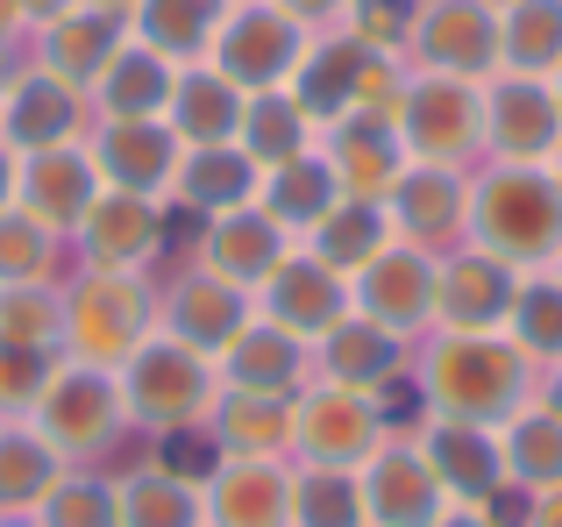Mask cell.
Returning <instances> with one entry per match:
<instances>
[{
  "instance_id": "6da1fadb",
  "label": "cell",
  "mask_w": 562,
  "mask_h": 527,
  "mask_svg": "<svg viewBox=\"0 0 562 527\" xmlns=\"http://www.w3.org/2000/svg\"><path fill=\"white\" fill-rule=\"evenodd\" d=\"M470 228L498 264L527 271V264H549L562 250V179H549L541 165H498L477 179L470 193Z\"/></svg>"
},
{
  "instance_id": "7a4b0ae2",
  "label": "cell",
  "mask_w": 562,
  "mask_h": 527,
  "mask_svg": "<svg viewBox=\"0 0 562 527\" xmlns=\"http://www.w3.org/2000/svg\"><path fill=\"white\" fill-rule=\"evenodd\" d=\"M420 392H427V406H441L449 421L492 428V421H513L527 406L535 378H527V357L513 343H498V335H449V343H435V357H427Z\"/></svg>"
},
{
  "instance_id": "3957f363",
  "label": "cell",
  "mask_w": 562,
  "mask_h": 527,
  "mask_svg": "<svg viewBox=\"0 0 562 527\" xmlns=\"http://www.w3.org/2000/svg\"><path fill=\"white\" fill-rule=\"evenodd\" d=\"M114 385H122L128 421H143V428H192L214 406V357L157 335V343H143L128 357V378H114Z\"/></svg>"
},
{
  "instance_id": "277c9868",
  "label": "cell",
  "mask_w": 562,
  "mask_h": 527,
  "mask_svg": "<svg viewBox=\"0 0 562 527\" xmlns=\"http://www.w3.org/2000/svg\"><path fill=\"white\" fill-rule=\"evenodd\" d=\"M65 343L93 371L128 363L150 343V292H143V278L136 271H86V285L65 306Z\"/></svg>"
},
{
  "instance_id": "5b68a950",
  "label": "cell",
  "mask_w": 562,
  "mask_h": 527,
  "mask_svg": "<svg viewBox=\"0 0 562 527\" xmlns=\"http://www.w3.org/2000/svg\"><path fill=\"white\" fill-rule=\"evenodd\" d=\"M392 128H398V143H406L413 165H441V171H449L456 157H470L484 143V93L470 79H441V71H427L420 86L398 93Z\"/></svg>"
},
{
  "instance_id": "8992f818",
  "label": "cell",
  "mask_w": 562,
  "mask_h": 527,
  "mask_svg": "<svg viewBox=\"0 0 562 527\" xmlns=\"http://www.w3.org/2000/svg\"><path fill=\"white\" fill-rule=\"evenodd\" d=\"M122 421H128L122 385H114L108 371H93V363H65V371H50V385H43V400H36V435L57 449V457L108 449L114 435H122Z\"/></svg>"
},
{
  "instance_id": "52a82bcc",
  "label": "cell",
  "mask_w": 562,
  "mask_h": 527,
  "mask_svg": "<svg viewBox=\"0 0 562 527\" xmlns=\"http://www.w3.org/2000/svg\"><path fill=\"white\" fill-rule=\"evenodd\" d=\"M300 57H306V36L285 8H235L214 29V71L243 93H278Z\"/></svg>"
},
{
  "instance_id": "ba28073f",
  "label": "cell",
  "mask_w": 562,
  "mask_h": 527,
  "mask_svg": "<svg viewBox=\"0 0 562 527\" xmlns=\"http://www.w3.org/2000/svg\"><path fill=\"white\" fill-rule=\"evenodd\" d=\"M292 442L314 457V471H349V463H371L384 449L378 428V406L371 392H349V385H321L292 406Z\"/></svg>"
},
{
  "instance_id": "9c48e42d",
  "label": "cell",
  "mask_w": 562,
  "mask_h": 527,
  "mask_svg": "<svg viewBox=\"0 0 562 527\" xmlns=\"http://www.w3.org/2000/svg\"><path fill=\"white\" fill-rule=\"evenodd\" d=\"M484 143L498 150V165H541L562 150V100L549 79H513L484 86Z\"/></svg>"
},
{
  "instance_id": "30bf717a",
  "label": "cell",
  "mask_w": 562,
  "mask_h": 527,
  "mask_svg": "<svg viewBox=\"0 0 562 527\" xmlns=\"http://www.w3.org/2000/svg\"><path fill=\"white\" fill-rule=\"evenodd\" d=\"M14 193H22L29 222L57 236V228H79L86 208L100 200V165L79 143H43V150H29L22 165H14Z\"/></svg>"
},
{
  "instance_id": "8fae6325",
  "label": "cell",
  "mask_w": 562,
  "mask_h": 527,
  "mask_svg": "<svg viewBox=\"0 0 562 527\" xmlns=\"http://www.w3.org/2000/svg\"><path fill=\"white\" fill-rule=\"evenodd\" d=\"M263 321L285 328L292 343H321L335 321H349V278H335L321 257H278L271 278H263Z\"/></svg>"
},
{
  "instance_id": "7c38bea8",
  "label": "cell",
  "mask_w": 562,
  "mask_h": 527,
  "mask_svg": "<svg viewBox=\"0 0 562 527\" xmlns=\"http://www.w3.org/2000/svg\"><path fill=\"white\" fill-rule=\"evenodd\" d=\"M413 43L441 79H484L498 65V8L492 0H435L413 14Z\"/></svg>"
},
{
  "instance_id": "4fadbf2b",
  "label": "cell",
  "mask_w": 562,
  "mask_h": 527,
  "mask_svg": "<svg viewBox=\"0 0 562 527\" xmlns=\"http://www.w3.org/2000/svg\"><path fill=\"white\" fill-rule=\"evenodd\" d=\"M513 292H520V271L492 250L435 264V321L449 335H498V321L513 314Z\"/></svg>"
},
{
  "instance_id": "5bb4252c",
  "label": "cell",
  "mask_w": 562,
  "mask_h": 527,
  "mask_svg": "<svg viewBox=\"0 0 562 527\" xmlns=\"http://www.w3.org/2000/svg\"><path fill=\"white\" fill-rule=\"evenodd\" d=\"M427 471H435L441 500L449 506H484L506 492V449H498L492 428H477V421H435L420 442Z\"/></svg>"
},
{
  "instance_id": "9a60e30c",
  "label": "cell",
  "mask_w": 562,
  "mask_h": 527,
  "mask_svg": "<svg viewBox=\"0 0 562 527\" xmlns=\"http://www.w3.org/2000/svg\"><path fill=\"white\" fill-rule=\"evenodd\" d=\"M349 306L363 321H378L384 335H406L420 321H435V264L420 250H378L349 278Z\"/></svg>"
},
{
  "instance_id": "2e32d148",
  "label": "cell",
  "mask_w": 562,
  "mask_h": 527,
  "mask_svg": "<svg viewBox=\"0 0 562 527\" xmlns=\"http://www.w3.org/2000/svg\"><path fill=\"white\" fill-rule=\"evenodd\" d=\"M328 171L342 186V200H384L398 179H406V143L384 114H342L328 128Z\"/></svg>"
},
{
  "instance_id": "e0dca14e",
  "label": "cell",
  "mask_w": 562,
  "mask_h": 527,
  "mask_svg": "<svg viewBox=\"0 0 562 527\" xmlns=\"http://www.w3.org/2000/svg\"><path fill=\"white\" fill-rule=\"evenodd\" d=\"M363 520L371 527H435L449 514V500H441L435 471H427L420 449H378L371 463H363Z\"/></svg>"
},
{
  "instance_id": "ac0fdd59",
  "label": "cell",
  "mask_w": 562,
  "mask_h": 527,
  "mask_svg": "<svg viewBox=\"0 0 562 527\" xmlns=\"http://www.w3.org/2000/svg\"><path fill=\"white\" fill-rule=\"evenodd\" d=\"M86 236V264L93 271H136L143 257H157V236H165V208L150 193H100L79 222Z\"/></svg>"
},
{
  "instance_id": "d6986e66",
  "label": "cell",
  "mask_w": 562,
  "mask_h": 527,
  "mask_svg": "<svg viewBox=\"0 0 562 527\" xmlns=\"http://www.w3.org/2000/svg\"><path fill=\"white\" fill-rule=\"evenodd\" d=\"M200 492L214 527H292V478L271 457H228Z\"/></svg>"
},
{
  "instance_id": "ffe728a7",
  "label": "cell",
  "mask_w": 562,
  "mask_h": 527,
  "mask_svg": "<svg viewBox=\"0 0 562 527\" xmlns=\"http://www.w3.org/2000/svg\"><path fill=\"white\" fill-rule=\"evenodd\" d=\"M165 328H171V343L200 349V357H221L249 328V300H243V285H228L214 271H186L165 300Z\"/></svg>"
},
{
  "instance_id": "44dd1931",
  "label": "cell",
  "mask_w": 562,
  "mask_h": 527,
  "mask_svg": "<svg viewBox=\"0 0 562 527\" xmlns=\"http://www.w3.org/2000/svg\"><path fill=\"white\" fill-rule=\"evenodd\" d=\"M179 157L186 143L171 136V122H108V136L93 143L100 179H114L122 193H150V200L179 179Z\"/></svg>"
},
{
  "instance_id": "7402d4cb",
  "label": "cell",
  "mask_w": 562,
  "mask_h": 527,
  "mask_svg": "<svg viewBox=\"0 0 562 527\" xmlns=\"http://www.w3.org/2000/svg\"><path fill=\"white\" fill-rule=\"evenodd\" d=\"M278 257H285V228L263 208H228V214H214L206 236H200V264L214 278H228V285H263Z\"/></svg>"
},
{
  "instance_id": "603a6c76",
  "label": "cell",
  "mask_w": 562,
  "mask_h": 527,
  "mask_svg": "<svg viewBox=\"0 0 562 527\" xmlns=\"http://www.w3.org/2000/svg\"><path fill=\"white\" fill-rule=\"evenodd\" d=\"M79 128V86H65L57 71H29L22 86L0 93V136L14 150H43V143H71Z\"/></svg>"
},
{
  "instance_id": "cb8c5ba5",
  "label": "cell",
  "mask_w": 562,
  "mask_h": 527,
  "mask_svg": "<svg viewBox=\"0 0 562 527\" xmlns=\"http://www.w3.org/2000/svg\"><path fill=\"white\" fill-rule=\"evenodd\" d=\"M342 200V186H335V171H328V157L321 150H306V157H292V165H271L257 179V200L249 208H263L285 236H306V228L321 222V214Z\"/></svg>"
},
{
  "instance_id": "d4e9b609",
  "label": "cell",
  "mask_w": 562,
  "mask_h": 527,
  "mask_svg": "<svg viewBox=\"0 0 562 527\" xmlns=\"http://www.w3.org/2000/svg\"><path fill=\"white\" fill-rule=\"evenodd\" d=\"M221 385L228 392H257V400H285L300 385V343L271 321H249L228 349H221Z\"/></svg>"
},
{
  "instance_id": "484cf974",
  "label": "cell",
  "mask_w": 562,
  "mask_h": 527,
  "mask_svg": "<svg viewBox=\"0 0 562 527\" xmlns=\"http://www.w3.org/2000/svg\"><path fill=\"white\" fill-rule=\"evenodd\" d=\"M257 179L263 171L249 165V150L243 143H206V150H186L179 157V200L186 208H200L206 222H214V214H228V208H249V200H257Z\"/></svg>"
},
{
  "instance_id": "4316f807",
  "label": "cell",
  "mask_w": 562,
  "mask_h": 527,
  "mask_svg": "<svg viewBox=\"0 0 562 527\" xmlns=\"http://www.w3.org/2000/svg\"><path fill=\"white\" fill-rule=\"evenodd\" d=\"M463 208H470L463 186L441 165H406V179L384 193V222L413 243H435V236H449V228H463Z\"/></svg>"
},
{
  "instance_id": "83f0119b",
  "label": "cell",
  "mask_w": 562,
  "mask_h": 527,
  "mask_svg": "<svg viewBox=\"0 0 562 527\" xmlns=\"http://www.w3.org/2000/svg\"><path fill=\"white\" fill-rule=\"evenodd\" d=\"M243 108H249V93H243V86H228L221 71H186V79L171 86V136H179L186 150L235 143Z\"/></svg>"
},
{
  "instance_id": "f1b7e54d",
  "label": "cell",
  "mask_w": 562,
  "mask_h": 527,
  "mask_svg": "<svg viewBox=\"0 0 562 527\" xmlns=\"http://www.w3.org/2000/svg\"><path fill=\"white\" fill-rule=\"evenodd\" d=\"M306 236H314V250H306V257H321L335 278H357L378 250H392V222H384L378 200H335Z\"/></svg>"
},
{
  "instance_id": "f546056e",
  "label": "cell",
  "mask_w": 562,
  "mask_h": 527,
  "mask_svg": "<svg viewBox=\"0 0 562 527\" xmlns=\"http://www.w3.org/2000/svg\"><path fill=\"white\" fill-rule=\"evenodd\" d=\"M114 506H122V527H206V492L165 463L128 471L114 485Z\"/></svg>"
},
{
  "instance_id": "4dcf8cb0",
  "label": "cell",
  "mask_w": 562,
  "mask_h": 527,
  "mask_svg": "<svg viewBox=\"0 0 562 527\" xmlns=\"http://www.w3.org/2000/svg\"><path fill=\"white\" fill-rule=\"evenodd\" d=\"M93 86H100V108H108L114 122H157V108H171V86H179V79H171V65L157 51L122 43Z\"/></svg>"
},
{
  "instance_id": "1f68e13d",
  "label": "cell",
  "mask_w": 562,
  "mask_h": 527,
  "mask_svg": "<svg viewBox=\"0 0 562 527\" xmlns=\"http://www.w3.org/2000/svg\"><path fill=\"white\" fill-rule=\"evenodd\" d=\"M122 51V22L114 14H57L50 22V36H43V71H57L65 86H93L100 71H108V57Z\"/></svg>"
},
{
  "instance_id": "d6a6232c",
  "label": "cell",
  "mask_w": 562,
  "mask_h": 527,
  "mask_svg": "<svg viewBox=\"0 0 562 527\" xmlns=\"http://www.w3.org/2000/svg\"><path fill=\"white\" fill-rule=\"evenodd\" d=\"M321 363H328V385L349 392H378L384 378H398V335H384L378 321H335L321 335Z\"/></svg>"
},
{
  "instance_id": "836d02e7",
  "label": "cell",
  "mask_w": 562,
  "mask_h": 527,
  "mask_svg": "<svg viewBox=\"0 0 562 527\" xmlns=\"http://www.w3.org/2000/svg\"><path fill=\"white\" fill-rule=\"evenodd\" d=\"M506 449V485H527V492H549L562 485V414L555 406H520L498 435Z\"/></svg>"
},
{
  "instance_id": "e575fe53",
  "label": "cell",
  "mask_w": 562,
  "mask_h": 527,
  "mask_svg": "<svg viewBox=\"0 0 562 527\" xmlns=\"http://www.w3.org/2000/svg\"><path fill=\"white\" fill-rule=\"evenodd\" d=\"M498 65L527 71V79L562 65V0H506V14H498Z\"/></svg>"
},
{
  "instance_id": "d590c367",
  "label": "cell",
  "mask_w": 562,
  "mask_h": 527,
  "mask_svg": "<svg viewBox=\"0 0 562 527\" xmlns=\"http://www.w3.org/2000/svg\"><path fill=\"white\" fill-rule=\"evenodd\" d=\"M214 29H221V0H143L136 14V43L157 51L165 65L214 51Z\"/></svg>"
},
{
  "instance_id": "8d00e7d4",
  "label": "cell",
  "mask_w": 562,
  "mask_h": 527,
  "mask_svg": "<svg viewBox=\"0 0 562 527\" xmlns=\"http://www.w3.org/2000/svg\"><path fill=\"white\" fill-rule=\"evenodd\" d=\"M57 485V449L36 428H0V514H36Z\"/></svg>"
},
{
  "instance_id": "74e56055",
  "label": "cell",
  "mask_w": 562,
  "mask_h": 527,
  "mask_svg": "<svg viewBox=\"0 0 562 527\" xmlns=\"http://www.w3.org/2000/svg\"><path fill=\"white\" fill-rule=\"evenodd\" d=\"M306 114H300V100L292 93H257L243 108V150H249V165L257 171H271V165H292V157H306Z\"/></svg>"
},
{
  "instance_id": "f35d334b",
  "label": "cell",
  "mask_w": 562,
  "mask_h": 527,
  "mask_svg": "<svg viewBox=\"0 0 562 527\" xmlns=\"http://www.w3.org/2000/svg\"><path fill=\"white\" fill-rule=\"evenodd\" d=\"M214 442L228 457H278L292 442V414L285 400H257V392H228L221 400V421H214Z\"/></svg>"
},
{
  "instance_id": "ab89813d",
  "label": "cell",
  "mask_w": 562,
  "mask_h": 527,
  "mask_svg": "<svg viewBox=\"0 0 562 527\" xmlns=\"http://www.w3.org/2000/svg\"><path fill=\"white\" fill-rule=\"evenodd\" d=\"M506 321L520 357H562V278H520Z\"/></svg>"
},
{
  "instance_id": "60d3db41",
  "label": "cell",
  "mask_w": 562,
  "mask_h": 527,
  "mask_svg": "<svg viewBox=\"0 0 562 527\" xmlns=\"http://www.w3.org/2000/svg\"><path fill=\"white\" fill-rule=\"evenodd\" d=\"M65 335V306L43 285H0V343L14 349H50Z\"/></svg>"
},
{
  "instance_id": "b9f144b4",
  "label": "cell",
  "mask_w": 562,
  "mask_h": 527,
  "mask_svg": "<svg viewBox=\"0 0 562 527\" xmlns=\"http://www.w3.org/2000/svg\"><path fill=\"white\" fill-rule=\"evenodd\" d=\"M292 527H371L363 520V492L342 471H314L292 485Z\"/></svg>"
},
{
  "instance_id": "7bdbcfd3",
  "label": "cell",
  "mask_w": 562,
  "mask_h": 527,
  "mask_svg": "<svg viewBox=\"0 0 562 527\" xmlns=\"http://www.w3.org/2000/svg\"><path fill=\"white\" fill-rule=\"evenodd\" d=\"M36 527H122L114 485H93V478H57L50 500L36 506Z\"/></svg>"
},
{
  "instance_id": "ee69618b",
  "label": "cell",
  "mask_w": 562,
  "mask_h": 527,
  "mask_svg": "<svg viewBox=\"0 0 562 527\" xmlns=\"http://www.w3.org/2000/svg\"><path fill=\"white\" fill-rule=\"evenodd\" d=\"M43 271H50V228L8 208L0 214V285H43Z\"/></svg>"
},
{
  "instance_id": "f6af8a7d",
  "label": "cell",
  "mask_w": 562,
  "mask_h": 527,
  "mask_svg": "<svg viewBox=\"0 0 562 527\" xmlns=\"http://www.w3.org/2000/svg\"><path fill=\"white\" fill-rule=\"evenodd\" d=\"M43 385H50V363H43V349L0 343V414H36Z\"/></svg>"
},
{
  "instance_id": "bcb514c9",
  "label": "cell",
  "mask_w": 562,
  "mask_h": 527,
  "mask_svg": "<svg viewBox=\"0 0 562 527\" xmlns=\"http://www.w3.org/2000/svg\"><path fill=\"white\" fill-rule=\"evenodd\" d=\"M349 14H357L349 36H357L363 51H392V43L413 36V0H349Z\"/></svg>"
},
{
  "instance_id": "7dc6e473",
  "label": "cell",
  "mask_w": 562,
  "mask_h": 527,
  "mask_svg": "<svg viewBox=\"0 0 562 527\" xmlns=\"http://www.w3.org/2000/svg\"><path fill=\"white\" fill-rule=\"evenodd\" d=\"M157 463L200 485V478H214V463H221V442H214V435H192V428H171V435H165V449H157Z\"/></svg>"
},
{
  "instance_id": "c3c4849f",
  "label": "cell",
  "mask_w": 562,
  "mask_h": 527,
  "mask_svg": "<svg viewBox=\"0 0 562 527\" xmlns=\"http://www.w3.org/2000/svg\"><path fill=\"white\" fill-rule=\"evenodd\" d=\"M520 527H562V485L535 492V500H527V520H520Z\"/></svg>"
},
{
  "instance_id": "681fc988",
  "label": "cell",
  "mask_w": 562,
  "mask_h": 527,
  "mask_svg": "<svg viewBox=\"0 0 562 527\" xmlns=\"http://www.w3.org/2000/svg\"><path fill=\"white\" fill-rule=\"evenodd\" d=\"M435 527H498V514H492V506H449Z\"/></svg>"
},
{
  "instance_id": "f907efd6",
  "label": "cell",
  "mask_w": 562,
  "mask_h": 527,
  "mask_svg": "<svg viewBox=\"0 0 562 527\" xmlns=\"http://www.w3.org/2000/svg\"><path fill=\"white\" fill-rule=\"evenodd\" d=\"M278 8H285L292 22H314V14H335V8H349V0H278Z\"/></svg>"
},
{
  "instance_id": "816d5d0a",
  "label": "cell",
  "mask_w": 562,
  "mask_h": 527,
  "mask_svg": "<svg viewBox=\"0 0 562 527\" xmlns=\"http://www.w3.org/2000/svg\"><path fill=\"white\" fill-rule=\"evenodd\" d=\"M14 8H22V14H43V22H57V14H71L79 0H14Z\"/></svg>"
},
{
  "instance_id": "f5cc1de1",
  "label": "cell",
  "mask_w": 562,
  "mask_h": 527,
  "mask_svg": "<svg viewBox=\"0 0 562 527\" xmlns=\"http://www.w3.org/2000/svg\"><path fill=\"white\" fill-rule=\"evenodd\" d=\"M8 200H14V157L0 150V214H8Z\"/></svg>"
},
{
  "instance_id": "db71d44e",
  "label": "cell",
  "mask_w": 562,
  "mask_h": 527,
  "mask_svg": "<svg viewBox=\"0 0 562 527\" xmlns=\"http://www.w3.org/2000/svg\"><path fill=\"white\" fill-rule=\"evenodd\" d=\"M14 22H22V8H14V0H0V36H8Z\"/></svg>"
},
{
  "instance_id": "11a10c76",
  "label": "cell",
  "mask_w": 562,
  "mask_h": 527,
  "mask_svg": "<svg viewBox=\"0 0 562 527\" xmlns=\"http://www.w3.org/2000/svg\"><path fill=\"white\" fill-rule=\"evenodd\" d=\"M549 406H555V414H562V378H555V400H549Z\"/></svg>"
},
{
  "instance_id": "9f6ffc18",
  "label": "cell",
  "mask_w": 562,
  "mask_h": 527,
  "mask_svg": "<svg viewBox=\"0 0 562 527\" xmlns=\"http://www.w3.org/2000/svg\"><path fill=\"white\" fill-rule=\"evenodd\" d=\"M555 100H562V65H555Z\"/></svg>"
},
{
  "instance_id": "6f0895ef",
  "label": "cell",
  "mask_w": 562,
  "mask_h": 527,
  "mask_svg": "<svg viewBox=\"0 0 562 527\" xmlns=\"http://www.w3.org/2000/svg\"><path fill=\"white\" fill-rule=\"evenodd\" d=\"M108 8H122V0H108Z\"/></svg>"
},
{
  "instance_id": "680465c9",
  "label": "cell",
  "mask_w": 562,
  "mask_h": 527,
  "mask_svg": "<svg viewBox=\"0 0 562 527\" xmlns=\"http://www.w3.org/2000/svg\"><path fill=\"white\" fill-rule=\"evenodd\" d=\"M0 93H8V79H0Z\"/></svg>"
},
{
  "instance_id": "91938a15",
  "label": "cell",
  "mask_w": 562,
  "mask_h": 527,
  "mask_svg": "<svg viewBox=\"0 0 562 527\" xmlns=\"http://www.w3.org/2000/svg\"><path fill=\"white\" fill-rule=\"evenodd\" d=\"M555 157H562V150H555Z\"/></svg>"
}]
</instances>
